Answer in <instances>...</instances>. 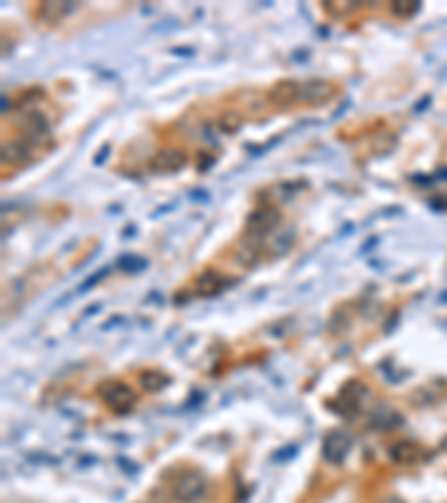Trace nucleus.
Masks as SVG:
<instances>
[{
	"label": "nucleus",
	"instance_id": "2",
	"mask_svg": "<svg viewBox=\"0 0 447 503\" xmlns=\"http://www.w3.org/2000/svg\"><path fill=\"white\" fill-rule=\"evenodd\" d=\"M99 393L103 403L114 412H128L130 407L135 405V393L128 385L119 380H105L103 385L99 387Z\"/></svg>",
	"mask_w": 447,
	"mask_h": 503
},
{
	"label": "nucleus",
	"instance_id": "10",
	"mask_svg": "<svg viewBox=\"0 0 447 503\" xmlns=\"http://www.w3.org/2000/svg\"><path fill=\"white\" fill-rule=\"evenodd\" d=\"M220 276H215V273H206V276H202V280H199V289L202 287H209V293H213V291H217L220 289Z\"/></svg>",
	"mask_w": 447,
	"mask_h": 503
},
{
	"label": "nucleus",
	"instance_id": "5",
	"mask_svg": "<svg viewBox=\"0 0 447 503\" xmlns=\"http://www.w3.org/2000/svg\"><path fill=\"white\" fill-rule=\"evenodd\" d=\"M369 421H372V428H376V430H391L400 423V416H398V412L383 405L372 414Z\"/></svg>",
	"mask_w": 447,
	"mask_h": 503
},
{
	"label": "nucleus",
	"instance_id": "8",
	"mask_svg": "<svg viewBox=\"0 0 447 503\" xmlns=\"http://www.w3.org/2000/svg\"><path fill=\"white\" fill-rule=\"evenodd\" d=\"M273 96V101L278 103V105H289V103H293L296 101V98H300V85H296V83H280L278 87H275V92L271 94Z\"/></svg>",
	"mask_w": 447,
	"mask_h": 503
},
{
	"label": "nucleus",
	"instance_id": "12",
	"mask_svg": "<svg viewBox=\"0 0 447 503\" xmlns=\"http://www.w3.org/2000/svg\"><path fill=\"white\" fill-rule=\"evenodd\" d=\"M383 503H405V501H402L400 497H387V499H385Z\"/></svg>",
	"mask_w": 447,
	"mask_h": 503
},
{
	"label": "nucleus",
	"instance_id": "3",
	"mask_svg": "<svg viewBox=\"0 0 447 503\" xmlns=\"http://www.w3.org/2000/svg\"><path fill=\"white\" fill-rule=\"evenodd\" d=\"M349 450H351V436L342 430H333L329 436L324 439L322 443V452H324V458L331 463H340L347 458Z\"/></svg>",
	"mask_w": 447,
	"mask_h": 503
},
{
	"label": "nucleus",
	"instance_id": "1",
	"mask_svg": "<svg viewBox=\"0 0 447 503\" xmlns=\"http://www.w3.org/2000/svg\"><path fill=\"white\" fill-rule=\"evenodd\" d=\"M206 490H209V481L199 472H186L174 481L172 495L181 503H197L206 497Z\"/></svg>",
	"mask_w": 447,
	"mask_h": 503
},
{
	"label": "nucleus",
	"instance_id": "7",
	"mask_svg": "<svg viewBox=\"0 0 447 503\" xmlns=\"http://www.w3.org/2000/svg\"><path fill=\"white\" fill-rule=\"evenodd\" d=\"M389 456L394 458L396 463H414L421 456V450L414 443H396L391 445Z\"/></svg>",
	"mask_w": 447,
	"mask_h": 503
},
{
	"label": "nucleus",
	"instance_id": "6",
	"mask_svg": "<svg viewBox=\"0 0 447 503\" xmlns=\"http://www.w3.org/2000/svg\"><path fill=\"white\" fill-rule=\"evenodd\" d=\"M183 163H186V157H183V152H179V150H163L161 155L155 159V168L161 170V172H168V170L181 168Z\"/></svg>",
	"mask_w": 447,
	"mask_h": 503
},
{
	"label": "nucleus",
	"instance_id": "9",
	"mask_svg": "<svg viewBox=\"0 0 447 503\" xmlns=\"http://www.w3.org/2000/svg\"><path fill=\"white\" fill-rule=\"evenodd\" d=\"M141 382H144V387L148 391H157V389L168 385V378L157 374V371H146V374H141Z\"/></svg>",
	"mask_w": 447,
	"mask_h": 503
},
{
	"label": "nucleus",
	"instance_id": "4",
	"mask_svg": "<svg viewBox=\"0 0 447 503\" xmlns=\"http://www.w3.org/2000/svg\"><path fill=\"white\" fill-rule=\"evenodd\" d=\"M333 92H331V85H326L322 81H315V83H309L307 87H300V98L307 103H322L326 101Z\"/></svg>",
	"mask_w": 447,
	"mask_h": 503
},
{
	"label": "nucleus",
	"instance_id": "11",
	"mask_svg": "<svg viewBox=\"0 0 447 503\" xmlns=\"http://www.w3.org/2000/svg\"><path fill=\"white\" fill-rule=\"evenodd\" d=\"M68 12V7L65 5H45L43 7V16H52V18H61Z\"/></svg>",
	"mask_w": 447,
	"mask_h": 503
}]
</instances>
